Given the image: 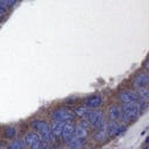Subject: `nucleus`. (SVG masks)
I'll use <instances>...</instances> for the list:
<instances>
[{"label":"nucleus","mask_w":149,"mask_h":149,"mask_svg":"<svg viewBox=\"0 0 149 149\" xmlns=\"http://www.w3.org/2000/svg\"><path fill=\"white\" fill-rule=\"evenodd\" d=\"M121 112H122V118L121 120L123 122H128V121H133L134 119H136L140 114V107L137 102H126L122 105L121 107Z\"/></svg>","instance_id":"f257e3e1"},{"label":"nucleus","mask_w":149,"mask_h":149,"mask_svg":"<svg viewBox=\"0 0 149 149\" xmlns=\"http://www.w3.org/2000/svg\"><path fill=\"white\" fill-rule=\"evenodd\" d=\"M51 120L52 121H61V122H72L74 114L72 111H70L69 108L65 107H59L56 108L55 111L51 112L50 114Z\"/></svg>","instance_id":"f03ea898"},{"label":"nucleus","mask_w":149,"mask_h":149,"mask_svg":"<svg viewBox=\"0 0 149 149\" xmlns=\"http://www.w3.org/2000/svg\"><path fill=\"white\" fill-rule=\"evenodd\" d=\"M86 123L94 129H99V128L104 127L105 118H104L102 112L101 111H91L86 118Z\"/></svg>","instance_id":"7ed1b4c3"},{"label":"nucleus","mask_w":149,"mask_h":149,"mask_svg":"<svg viewBox=\"0 0 149 149\" xmlns=\"http://www.w3.org/2000/svg\"><path fill=\"white\" fill-rule=\"evenodd\" d=\"M106 129H107L108 136H118L126 130V127L121 125L120 121H111L106 126Z\"/></svg>","instance_id":"20e7f679"},{"label":"nucleus","mask_w":149,"mask_h":149,"mask_svg":"<svg viewBox=\"0 0 149 149\" xmlns=\"http://www.w3.org/2000/svg\"><path fill=\"white\" fill-rule=\"evenodd\" d=\"M133 86L136 88L140 87H146L149 83V74L148 72H140L137 74H135V77L133 78Z\"/></svg>","instance_id":"39448f33"},{"label":"nucleus","mask_w":149,"mask_h":149,"mask_svg":"<svg viewBox=\"0 0 149 149\" xmlns=\"http://www.w3.org/2000/svg\"><path fill=\"white\" fill-rule=\"evenodd\" d=\"M119 98L123 104H126V102H137L139 101V97H137L136 92L132 91V90H125V91L120 92Z\"/></svg>","instance_id":"423d86ee"},{"label":"nucleus","mask_w":149,"mask_h":149,"mask_svg":"<svg viewBox=\"0 0 149 149\" xmlns=\"http://www.w3.org/2000/svg\"><path fill=\"white\" fill-rule=\"evenodd\" d=\"M22 141H23V143H24V146H26L27 148H31L33 146H35V144L42 142V141H41V137H40V135H38L37 133H28V134L23 137Z\"/></svg>","instance_id":"0eeeda50"},{"label":"nucleus","mask_w":149,"mask_h":149,"mask_svg":"<svg viewBox=\"0 0 149 149\" xmlns=\"http://www.w3.org/2000/svg\"><path fill=\"white\" fill-rule=\"evenodd\" d=\"M101 104H102V98L100 95H97V94L90 95L85 99V106L88 108H92V109L98 108L99 106H101Z\"/></svg>","instance_id":"6e6552de"},{"label":"nucleus","mask_w":149,"mask_h":149,"mask_svg":"<svg viewBox=\"0 0 149 149\" xmlns=\"http://www.w3.org/2000/svg\"><path fill=\"white\" fill-rule=\"evenodd\" d=\"M73 133H74V127H73L72 122H65L63 126V129H62V134H61L63 140L65 142H68L73 136Z\"/></svg>","instance_id":"1a4fd4ad"},{"label":"nucleus","mask_w":149,"mask_h":149,"mask_svg":"<svg viewBox=\"0 0 149 149\" xmlns=\"http://www.w3.org/2000/svg\"><path fill=\"white\" fill-rule=\"evenodd\" d=\"M88 134V128H87V123H78L74 127V133H73V136L78 137V139H85Z\"/></svg>","instance_id":"9d476101"},{"label":"nucleus","mask_w":149,"mask_h":149,"mask_svg":"<svg viewBox=\"0 0 149 149\" xmlns=\"http://www.w3.org/2000/svg\"><path fill=\"white\" fill-rule=\"evenodd\" d=\"M108 115L111 121H120L122 118V112H121V107L118 105H113L108 108Z\"/></svg>","instance_id":"9b49d317"},{"label":"nucleus","mask_w":149,"mask_h":149,"mask_svg":"<svg viewBox=\"0 0 149 149\" xmlns=\"http://www.w3.org/2000/svg\"><path fill=\"white\" fill-rule=\"evenodd\" d=\"M84 139H78V137H76V136H72L68 142H66V144H68V147L70 148V149H81L83 148V146H84Z\"/></svg>","instance_id":"f8f14e48"},{"label":"nucleus","mask_w":149,"mask_h":149,"mask_svg":"<svg viewBox=\"0 0 149 149\" xmlns=\"http://www.w3.org/2000/svg\"><path fill=\"white\" fill-rule=\"evenodd\" d=\"M65 122H61V121H54L52 125L50 126V132L52 134L54 137H58L62 134V129Z\"/></svg>","instance_id":"ddd939ff"},{"label":"nucleus","mask_w":149,"mask_h":149,"mask_svg":"<svg viewBox=\"0 0 149 149\" xmlns=\"http://www.w3.org/2000/svg\"><path fill=\"white\" fill-rule=\"evenodd\" d=\"M90 112H91V109H90L88 107H86V106H78V107L74 108L73 114L77 115V116L80 118V119H85V120H86V118H87V115L90 114Z\"/></svg>","instance_id":"4468645a"},{"label":"nucleus","mask_w":149,"mask_h":149,"mask_svg":"<svg viewBox=\"0 0 149 149\" xmlns=\"http://www.w3.org/2000/svg\"><path fill=\"white\" fill-rule=\"evenodd\" d=\"M107 136H108V134H107L106 125H105L104 127L99 128V129L95 132V134H94V139H95L97 141H104V140H106Z\"/></svg>","instance_id":"2eb2a0df"},{"label":"nucleus","mask_w":149,"mask_h":149,"mask_svg":"<svg viewBox=\"0 0 149 149\" xmlns=\"http://www.w3.org/2000/svg\"><path fill=\"white\" fill-rule=\"evenodd\" d=\"M137 97H139V100H147L148 97H149V91H148V87H140L137 88V92H136Z\"/></svg>","instance_id":"dca6fc26"},{"label":"nucleus","mask_w":149,"mask_h":149,"mask_svg":"<svg viewBox=\"0 0 149 149\" xmlns=\"http://www.w3.org/2000/svg\"><path fill=\"white\" fill-rule=\"evenodd\" d=\"M31 126H33V128H34L35 130L40 132L41 129H43L44 127H47L48 123H47L44 120H34L33 123H31Z\"/></svg>","instance_id":"f3484780"},{"label":"nucleus","mask_w":149,"mask_h":149,"mask_svg":"<svg viewBox=\"0 0 149 149\" xmlns=\"http://www.w3.org/2000/svg\"><path fill=\"white\" fill-rule=\"evenodd\" d=\"M24 148H26V146H24L22 140H15L6 149H24Z\"/></svg>","instance_id":"a211bd4d"},{"label":"nucleus","mask_w":149,"mask_h":149,"mask_svg":"<svg viewBox=\"0 0 149 149\" xmlns=\"http://www.w3.org/2000/svg\"><path fill=\"white\" fill-rule=\"evenodd\" d=\"M16 2H17V0H0V5H1V6H3L6 9H7V8L13 7Z\"/></svg>","instance_id":"6ab92c4d"},{"label":"nucleus","mask_w":149,"mask_h":149,"mask_svg":"<svg viewBox=\"0 0 149 149\" xmlns=\"http://www.w3.org/2000/svg\"><path fill=\"white\" fill-rule=\"evenodd\" d=\"M15 134H16V129H15L14 127H6V128H5V135H6L7 137L12 139V137L15 136Z\"/></svg>","instance_id":"aec40b11"},{"label":"nucleus","mask_w":149,"mask_h":149,"mask_svg":"<svg viewBox=\"0 0 149 149\" xmlns=\"http://www.w3.org/2000/svg\"><path fill=\"white\" fill-rule=\"evenodd\" d=\"M43 146H44V143H43V142H40V143H37V144L33 146V147H31V148H29V149H43Z\"/></svg>","instance_id":"412c9836"},{"label":"nucleus","mask_w":149,"mask_h":149,"mask_svg":"<svg viewBox=\"0 0 149 149\" xmlns=\"http://www.w3.org/2000/svg\"><path fill=\"white\" fill-rule=\"evenodd\" d=\"M6 10H7V9H6L3 6H1V5H0V15L5 14V13H6Z\"/></svg>","instance_id":"4be33fe9"},{"label":"nucleus","mask_w":149,"mask_h":149,"mask_svg":"<svg viewBox=\"0 0 149 149\" xmlns=\"http://www.w3.org/2000/svg\"><path fill=\"white\" fill-rule=\"evenodd\" d=\"M43 149H52V148H50L49 146H47V144H44V146H43Z\"/></svg>","instance_id":"5701e85b"},{"label":"nucleus","mask_w":149,"mask_h":149,"mask_svg":"<svg viewBox=\"0 0 149 149\" xmlns=\"http://www.w3.org/2000/svg\"><path fill=\"white\" fill-rule=\"evenodd\" d=\"M52 149H61V148H52Z\"/></svg>","instance_id":"b1692460"},{"label":"nucleus","mask_w":149,"mask_h":149,"mask_svg":"<svg viewBox=\"0 0 149 149\" xmlns=\"http://www.w3.org/2000/svg\"><path fill=\"white\" fill-rule=\"evenodd\" d=\"M0 149H2V148H1V147H0Z\"/></svg>","instance_id":"393cba45"}]
</instances>
